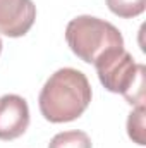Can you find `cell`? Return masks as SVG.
Instances as JSON below:
<instances>
[{"mask_svg": "<svg viewBox=\"0 0 146 148\" xmlns=\"http://www.w3.org/2000/svg\"><path fill=\"white\" fill-rule=\"evenodd\" d=\"M91 102V86L84 74L72 67L53 73L40 91V112L50 122H71L83 115Z\"/></svg>", "mask_w": 146, "mask_h": 148, "instance_id": "cell-1", "label": "cell"}, {"mask_svg": "<svg viewBox=\"0 0 146 148\" xmlns=\"http://www.w3.org/2000/svg\"><path fill=\"white\" fill-rule=\"evenodd\" d=\"M93 64L108 91L124 95L131 105L145 107V66L136 64L124 47L103 52Z\"/></svg>", "mask_w": 146, "mask_h": 148, "instance_id": "cell-2", "label": "cell"}, {"mask_svg": "<svg viewBox=\"0 0 146 148\" xmlns=\"http://www.w3.org/2000/svg\"><path fill=\"white\" fill-rule=\"evenodd\" d=\"M65 41L74 55L93 64L103 52L124 47L120 31L108 21L93 16H77L65 28Z\"/></svg>", "mask_w": 146, "mask_h": 148, "instance_id": "cell-3", "label": "cell"}, {"mask_svg": "<svg viewBox=\"0 0 146 148\" xmlns=\"http://www.w3.org/2000/svg\"><path fill=\"white\" fill-rule=\"evenodd\" d=\"M36 19L33 0H0V33L9 38L24 36Z\"/></svg>", "mask_w": 146, "mask_h": 148, "instance_id": "cell-4", "label": "cell"}, {"mask_svg": "<svg viewBox=\"0 0 146 148\" xmlns=\"http://www.w3.org/2000/svg\"><path fill=\"white\" fill-rule=\"evenodd\" d=\"M29 126L28 102L19 95L0 97V140L12 141L26 133Z\"/></svg>", "mask_w": 146, "mask_h": 148, "instance_id": "cell-5", "label": "cell"}, {"mask_svg": "<svg viewBox=\"0 0 146 148\" xmlns=\"http://www.w3.org/2000/svg\"><path fill=\"white\" fill-rule=\"evenodd\" d=\"M48 148H91V140L84 131H64L52 138Z\"/></svg>", "mask_w": 146, "mask_h": 148, "instance_id": "cell-6", "label": "cell"}, {"mask_svg": "<svg viewBox=\"0 0 146 148\" xmlns=\"http://www.w3.org/2000/svg\"><path fill=\"white\" fill-rule=\"evenodd\" d=\"M107 5L115 16L132 19L145 12L146 0H107Z\"/></svg>", "mask_w": 146, "mask_h": 148, "instance_id": "cell-7", "label": "cell"}, {"mask_svg": "<svg viewBox=\"0 0 146 148\" xmlns=\"http://www.w3.org/2000/svg\"><path fill=\"white\" fill-rule=\"evenodd\" d=\"M127 133L134 143L145 145V107H136L129 114Z\"/></svg>", "mask_w": 146, "mask_h": 148, "instance_id": "cell-8", "label": "cell"}, {"mask_svg": "<svg viewBox=\"0 0 146 148\" xmlns=\"http://www.w3.org/2000/svg\"><path fill=\"white\" fill-rule=\"evenodd\" d=\"M0 53H2V40H0Z\"/></svg>", "mask_w": 146, "mask_h": 148, "instance_id": "cell-9", "label": "cell"}]
</instances>
